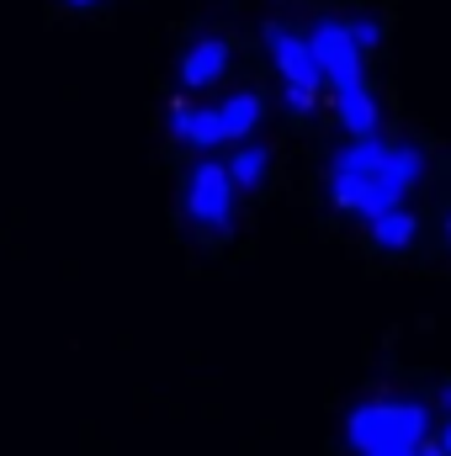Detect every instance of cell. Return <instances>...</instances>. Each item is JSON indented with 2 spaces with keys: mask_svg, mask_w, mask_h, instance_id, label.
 I'll use <instances>...</instances> for the list:
<instances>
[{
  "mask_svg": "<svg viewBox=\"0 0 451 456\" xmlns=\"http://www.w3.org/2000/svg\"><path fill=\"white\" fill-rule=\"evenodd\" d=\"M425 175V154L409 143H382V138H356L345 154H335L330 170V197L345 213H382L393 202H404L414 191V181Z\"/></svg>",
  "mask_w": 451,
  "mask_h": 456,
  "instance_id": "cell-1",
  "label": "cell"
},
{
  "mask_svg": "<svg viewBox=\"0 0 451 456\" xmlns=\"http://www.w3.org/2000/svg\"><path fill=\"white\" fill-rule=\"evenodd\" d=\"M430 436V414L420 403H361L345 419V441L361 456H414Z\"/></svg>",
  "mask_w": 451,
  "mask_h": 456,
  "instance_id": "cell-2",
  "label": "cell"
},
{
  "mask_svg": "<svg viewBox=\"0 0 451 456\" xmlns=\"http://www.w3.org/2000/svg\"><path fill=\"white\" fill-rule=\"evenodd\" d=\"M266 48H271V64L282 69V86H287V107L292 112H308L324 75H319V59L308 48V37L287 32V27H266Z\"/></svg>",
  "mask_w": 451,
  "mask_h": 456,
  "instance_id": "cell-3",
  "label": "cell"
},
{
  "mask_svg": "<svg viewBox=\"0 0 451 456\" xmlns=\"http://www.w3.org/2000/svg\"><path fill=\"white\" fill-rule=\"evenodd\" d=\"M186 213L192 224H202L208 233H224L234 218V181L224 165H197L186 175Z\"/></svg>",
  "mask_w": 451,
  "mask_h": 456,
  "instance_id": "cell-4",
  "label": "cell"
},
{
  "mask_svg": "<svg viewBox=\"0 0 451 456\" xmlns=\"http://www.w3.org/2000/svg\"><path fill=\"white\" fill-rule=\"evenodd\" d=\"M308 48H314V59H319V75H324L335 91L361 80V48H356V37H350L345 21H319V27L308 32Z\"/></svg>",
  "mask_w": 451,
  "mask_h": 456,
  "instance_id": "cell-5",
  "label": "cell"
},
{
  "mask_svg": "<svg viewBox=\"0 0 451 456\" xmlns=\"http://www.w3.org/2000/svg\"><path fill=\"white\" fill-rule=\"evenodd\" d=\"M224 69H228V43L224 37H202V43H192V53L181 59V86H186V91H202V86H213Z\"/></svg>",
  "mask_w": 451,
  "mask_h": 456,
  "instance_id": "cell-6",
  "label": "cell"
},
{
  "mask_svg": "<svg viewBox=\"0 0 451 456\" xmlns=\"http://www.w3.org/2000/svg\"><path fill=\"white\" fill-rule=\"evenodd\" d=\"M335 112H340V127H345L350 138H372V133H377V102H372L366 80L340 86L335 91Z\"/></svg>",
  "mask_w": 451,
  "mask_h": 456,
  "instance_id": "cell-7",
  "label": "cell"
},
{
  "mask_svg": "<svg viewBox=\"0 0 451 456\" xmlns=\"http://www.w3.org/2000/svg\"><path fill=\"white\" fill-rule=\"evenodd\" d=\"M170 133H176L181 143H197V149H213V143H224L218 107H213V112H202V107H176V112H170Z\"/></svg>",
  "mask_w": 451,
  "mask_h": 456,
  "instance_id": "cell-8",
  "label": "cell"
},
{
  "mask_svg": "<svg viewBox=\"0 0 451 456\" xmlns=\"http://www.w3.org/2000/svg\"><path fill=\"white\" fill-rule=\"evenodd\" d=\"M366 224H372V239H377L382 249H409V244H414V218H409L398 202L382 208V213H372Z\"/></svg>",
  "mask_w": 451,
  "mask_h": 456,
  "instance_id": "cell-9",
  "label": "cell"
},
{
  "mask_svg": "<svg viewBox=\"0 0 451 456\" xmlns=\"http://www.w3.org/2000/svg\"><path fill=\"white\" fill-rule=\"evenodd\" d=\"M218 122H224V143H228V138H250V133H255V122H260V96H255V91L228 96L224 107H218Z\"/></svg>",
  "mask_w": 451,
  "mask_h": 456,
  "instance_id": "cell-10",
  "label": "cell"
},
{
  "mask_svg": "<svg viewBox=\"0 0 451 456\" xmlns=\"http://www.w3.org/2000/svg\"><path fill=\"white\" fill-rule=\"evenodd\" d=\"M224 170H228V181H234L239 191H255V186L266 181V170H271V154H266L260 143H244V149H239V154L224 165Z\"/></svg>",
  "mask_w": 451,
  "mask_h": 456,
  "instance_id": "cell-11",
  "label": "cell"
},
{
  "mask_svg": "<svg viewBox=\"0 0 451 456\" xmlns=\"http://www.w3.org/2000/svg\"><path fill=\"white\" fill-rule=\"evenodd\" d=\"M345 27H350V37H356L361 53H372V48L382 43V27H377V21H345Z\"/></svg>",
  "mask_w": 451,
  "mask_h": 456,
  "instance_id": "cell-12",
  "label": "cell"
},
{
  "mask_svg": "<svg viewBox=\"0 0 451 456\" xmlns=\"http://www.w3.org/2000/svg\"><path fill=\"white\" fill-rule=\"evenodd\" d=\"M436 403H441V409H447V414H451V382H447V387H441V393H436Z\"/></svg>",
  "mask_w": 451,
  "mask_h": 456,
  "instance_id": "cell-13",
  "label": "cell"
},
{
  "mask_svg": "<svg viewBox=\"0 0 451 456\" xmlns=\"http://www.w3.org/2000/svg\"><path fill=\"white\" fill-rule=\"evenodd\" d=\"M436 452H447V456H451V425L441 430V441H436Z\"/></svg>",
  "mask_w": 451,
  "mask_h": 456,
  "instance_id": "cell-14",
  "label": "cell"
},
{
  "mask_svg": "<svg viewBox=\"0 0 451 456\" xmlns=\"http://www.w3.org/2000/svg\"><path fill=\"white\" fill-rule=\"evenodd\" d=\"M70 5H96V0H70Z\"/></svg>",
  "mask_w": 451,
  "mask_h": 456,
  "instance_id": "cell-15",
  "label": "cell"
},
{
  "mask_svg": "<svg viewBox=\"0 0 451 456\" xmlns=\"http://www.w3.org/2000/svg\"><path fill=\"white\" fill-rule=\"evenodd\" d=\"M447 244H451V213H447Z\"/></svg>",
  "mask_w": 451,
  "mask_h": 456,
  "instance_id": "cell-16",
  "label": "cell"
}]
</instances>
